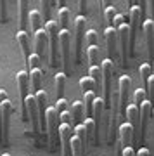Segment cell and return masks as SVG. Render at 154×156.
<instances>
[{"instance_id": "obj_1", "label": "cell", "mask_w": 154, "mask_h": 156, "mask_svg": "<svg viewBox=\"0 0 154 156\" xmlns=\"http://www.w3.org/2000/svg\"><path fill=\"white\" fill-rule=\"evenodd\" d=\"M12 113V104L4 89H0V142L7 146L9 142V118Z\"/></svg>"}, {"instance_id": "obj_2", "label": "cell", "mask_w": 154, "mask_h": 156, "mask_svg": "<svg viewBox=\"0 0 154 156\" xmlns=\"http://www.w3.org/2000/svg\"><path fill=\"white\" fill-rule=\"evenodd\" d=\"M45 33L49 37V59H50V66H55L57 61H59V33H61V26L57 21L45 23Z\"/></svg>"}, {"instance_id": "obj_3", "label": "cell", "mask_w": 154, "mask_h": 156, "mask_svg": "<svg viewBox=\"0 0 154 156\" xmlns=\"http://www.w3.org/2000/svg\"><path fill=\"white\" fill-rule=\"evenodd\" d=\"M102 69V83H104V106L111 111V99H113V75H114V64L109 57L102 61L100 64Z\"/></svg>"}, {"instance_id": "obj_4", "label": "cell", "mask_w": 154, "mask_h": 156, "mask_svg": "<svg viewBox=\"0 0 154 156\" xmlns=\"http://www.w3.org/2000/svg\"><path fill=\"white\" fill-rule=\"evenodd\" d=\"M59 113L55 111V108H47L45 111V127L49 132V142L50 149H55V142L59 139Z\"/></svg>"}, {"instance_id": "obj_5", "label": "cell", "mask_w": 154, "mask_h": 156, "mask_svg": "<svg viewBox=\"0 0 154 156\" xmlns=\"http://www.w3.org/2000/svg\"><path fill=\"white\" fill-rule=\"evenodd\" d=\"M59 49H61V56H62L64 73L68 75V73L71 71V33H69V30H61Z\"/></svg>"}, {"instance_id": "obj_6", "label": "cell", "mask_w": 154, "mask_h": 156, "mask_svg": "<svg viewBox=\"0 0 154 156\" xmlns=\"http://www.w3.org/2000/svg\"><path fill=\"white\" fill-rule=\"evenodd\" d=\"M116 30H118V45H120L121 52V62H123V66H127L128 56H130V24L123 23Z\"/></svg>"}, {"instance_id": "obj_7", "label": "cell", "mask_w": 154, "mask_h": 156, "mask_svg": "<svg viewBox=\"0 0 154 156\" xmlns=\"http://www.w3.org/2000/svg\"><path fill=\"white\" fill-rule=\"evenodd\" d=\"M85 24H87V19L85 16H78L75 19V56L80 61L82 57V47H83V40H85Z\"/></svg>"}, {"instance_id": "obj_8", "label": "cell", "mask_w": 154, "mask_h": 156, "mask_svg": "<svg viewBox=\"0 0 154 156\" xmlns=\"http://www.w3.org/2000/svg\"><path fill=\"white\" fill-rule=\"evenodd\" d=\"M118 87H120V113L125 116L127 104H128V95H130V89H132V78L128 76V75L120 76Z\"/></svg>"}, {"instance_id": "obj_9", "label": "cell", "mask_w": 154, "mask_h": 156, "mask_svg": "<svg viewBox=\"0 0 154 156\" xmlns=\"http://www.w3.org/2000/svg\"><path fill=\"white\" fill-rule=\"evenodd\" d=\"M71 125H59V140L62 144V156H71Z\"/></svg>"}, {"instance_id": "obj_10", "label": "cell", "mask_w": 154, "mask_h": 156, "mask_svg": "<svg viewBox=\"0 0 154 156\" xmlns=\"http://www.w3.org/2000/svg\"><path fill=\"white\" fill-rule=\"evenodd\" d=\"M133 127L130 125L128 122L121 123L120 128H118V137H120V144L123 149H127V147H132V142H133Z\"/></svg>"}, {"instance_id": "obj_11", "label": "cell", "mask_w": 154, "mask_h": 156, "mask_svg": "<svg viewBox=\"0 0 154 156\" xmlns=\"http://www.w3.org/2000/svg\"><path fill=\"white\" fill-rule=\"evenodd\" d=\"M106 35V44H107V52H109V59L113 61L116 57V54H118V30L116 28H106L104 31Z\"/></svg>"}, {"instance_id": "obj_12", "label": "cell", "mask_w": 154, "mask_h": 156, "mask_svg": "<svg viewBox=\"0 0 154 156\" xmlns=\"http://www.w3.org/2000/svg\"><path fill=\"white\" fill-rule=\"evenodd\" d=\"M16 83H17V89H19V95H21V108L24 106L26 102V97L30 95V75L28 71H19L16 75Z\"/></svg>"}, {"instance_id": "obj_13", "label": "cell", "mask_w": 154, "mask_h": 156, "mask_svg": "<svg viewBox=\"0 0 154 156\" xmlns=\"http://www.w3.org/2000/svg\"><path fill=\"white\" fill-rule=\"evenodd\" d=\"M144 33H145V40H147V52L151 57V62L154 61V21L152 19H144L142 23Z\"/></svg>"}, {"instance_id": "obj_14", "label": "cell", "mask_w": 154, "mask_h": 156, "mask_svg": "<svg viewBox=\"0 0 154 156\" xmlns=\"http://www.w3.org/2000/svg\"><path fill=\"white\" fill-rule=\"evenodd\" d=\"M125 118H127V122L133 127V134H135L133 135V139L138 140L137 130H138V123H140V113H138V108L135 106V104H128L127 113H125Z\"/></svg>"}, {"instance_id": "obj_15", "label": "cell", "mask_w": 154, "mask_h": 156, "mask_svg": "<svg viewBox=\"0 0 154 156\" xmlns=\"http://www.w3.org/2000/svg\"><path fill=\"white\" fill-rule=\"evenodd\" d=\"M35 47H37V56L40 59H44L45 54H47V49H49V37L45 33V28L38 30L35 33Z\"/></svg>"}, {"instance_id": "obj_16", "label": "cell", "mask_w": 154, "mask_h": 156, "mask_svg": "<svg viewBox=\"0 0 154 156\" xmlns=\"http://www.w3.org/2000/svg\"><path fill=\"white\" fill-rule=\"evenodd\" d=\"M138 113H140V140L144 142L145 139V130H147V122H149V115L152 113V104L145 101L142 106L138 108ZM138 140V142H140Z\"/></svg>"}, {"instance_id": "obj_17", "label": "cell", "mask_w": 154, "mask_h": 156, "mask_svg": "<svg viewBox=\"0 0 154 156\" xmlns=\"http://www.w3.org/2000/svg\"><path fill=\"white\" fill-rule=\"evenodd\" d=\"M16 42L19 44V47H21L23 50V56H24V59H30V35H28V31H23V30H19L16 33Z\"/></svg>"}, {"instance_id": "obj_18", "label": "cell", "mask_w": 154, "mask_h": 156, "mask_svg": "<svg viewBox=\"0 0 154 156\" xmlns=\"http://www.w3.org/2000/svg\"><path fill=\"white\" fill-rule=\"evenodd\" d=\"M17 5H19V17H21V30L23 31H26L28 26H30V4H28V0H19L17 2Z\"/></svg>"}, {"instance_id": "obj_19", "label": "cell", "mask_w": 154, "mask_h": 156, "mask_svg": "<svg viewBox=\"0 0 154 156\" xmlns=\"http://www.w3.org/2000/svg\"><path fill=\"white\" fill-rule=\"evenodd\" d=\"M28 75H30V87L35 90V94L38 92V90H42L40 87H42V80H44V71L42 69H31V71H28Z\"/></svg>"}, {"instance_id": "obj_20", "label": "cell", "mask_w": 154, "mask_h": 156, "mask_svg": "<svg viewBox=\"0 0 154 156\" xmlns=\"http://www.w3.org/2000/svg\"><path fill=\"white\" fill-rule=\"evenodd\" d=\"M95 99H97L95 92H87V94H83V108H85V115H87L85 118H92L94 116Z\"/></svg>"}, {"instance_id": "obj_21", "label": "cell", "mask_w": 154, "mask_h": 156, "mask_svg": "<svg viewBox=\"0 0 154 156\" xmlns=\"http://www.w3.org/2000/svg\"><path fill=\"white\" fill-rule=\"evenodd\" d=\"M69 113H71V116L75 122H78V125L80 123H83V115H85V108H83V102L82 101H75L71 104V109H69Z\"/></svg>"}, {"instance_id": "obj_22", "label": "cell", "mask_w": 154, "mask_h": 156, "mask_svg": "<svg viewBox=\"0 0 154 156\" xmlns=\"http://www.w3.org/2000/svg\"><path fill=\"white\" fill-rule=\"evenodd\" d=\"M66 80H68V75L64 71H59L57 75H55V92H57V95H59V99H62V95H64V89H66Z\"/></svg>"}, {"instance_id": "obj_23", "label": "cell", "mask_w": 154, "mask_h": 156, "mask_svg": "<svg viewBox=\"0 0 154 156\" xmlns=\"http://www.w3.org/2000/svg\"><path fill=\"white\" fill-rule=\"evenodd\" d=\"M28 23H30L31 31L37 33L38 30H42V14L38 11H30V19H28Z\"/></svg>"}, {"instance_id": "obj_24", "label": "cell", "mask_w": 154, "mask_h": 156, "mask_svg": "<svg viewBox=\"0 0 154 156\" xmlns=\"http://www.w3.org/2000/svg\"><path fill=\"white\" fill-rule=\"evenodd\" d=\"M138 75H140V80H142L145 87H147V82L149 78L152 76V64L151 62H142L140 66H138Z\"/></svg>"}, {"instance_id": "obj_25", "label": "cell", "mask_w": 154, "mask_h": 156, "mask_svg": "<svg viewBox=\"0 0 154 156\" xmlns=\"http://www.w3.org/2000/svg\"><path fill=\"white\" fill-rule=\"evenodd\" d=\"M104 109H106V106H104V99L102 97H97L95 99V104H94V122H95V127L99 125V122H100V118H102V113H104Z\"/></svg>"}, {"instance_id": "obj_26", "label": "cell", "mask_w": 154, "mask_h": 156, "mask_svg": "<svg viewBox=\"0 0 154 156\" xmlns=\"http://www.w3.org/2000/svg\"><path fill=\"white\" fill-rule=\"evenodd\" d=\"M83 127H85V134H87V142L94 140V137H95V130H97L94 118H85V120H83Z\"/></svg>"}, {"instance_id": "obj_27", "label": "cell", "mask_w": 154, "mask_h": 156, "mask_svg": "<svg viewBox=\"0 0 154 156\" xmlns=\"http://www.w3.org/2000/svg\"><path fill=\"white\" fill-rule=\"evenodd\" d=\"M57 23H59L61 30H68V26H69V9H68V7L59 9V14H57Z\"/></svg>"}, {"instance_id": "obj_28", "label": "cell", "mask_w": 154, "mask_h": 156, "mask_svg": "<svg viewBox=\"0 0 154 156\" xmlns=\"http://www.w3.org/2000/svg\"><path fill=\"white\" fill-rule=\"evenodd\" d=\"M80 89H82L83 94H87V92H95V82L90 76H83L82 80H80Z\"/></svg>"}, {"instance_id": "obj_29", "label": "cell", "mask_w": 154, "mask_h": 156, "mask_svg": "<svg viewBox=\"0 0 154 156\" xmlns=\"http://www.w3.org/2000/svg\"><path fill=\"white\" fill-rule=\"evenodd\" d=\"M116 16H118V12H116V7H113V5L106 7V11H104V17H106V21H107V28H114Z\"/></svg>"}, {"instance_id": "obj_30", "label": "cell", "mask_w": 154, "mask_h": 156, "mask_svg": "<svg viewBox=\"0 0 154 156\" xmlns=\"http://www.w3.org/2000/svg\"><path fill=\"white\" fill-rule=\"evenodd\" d=\"M88 76L95 82V87H100V80H102V69H100V66L88 68Z\"/></svg>"}, {"instance_id": "obj_31", "label": "cell", "mask_w": 154, "mask_h": 156, "mask_svg": "<svg viewBox=\"0 0 154 156\" xmlns=\"http://www.w3.org/2000/svg\"><path fill=\"white\" fill-rule=\"evenodd\" d=\"M87 57L90 61V66H99V47H88L87 49Z\"/></svg>"}, {"instance_id": "obj_32", "label": "cell", "mask_w": 154, "mask_h": 156, "mask_svg": "<svg viewBox=\"0 0 154 156\" xmlns=\"http://www.w3.org/2000/svg\"><path fill=\"white\" fill-rule=\"evenodd\" d=\"M83 153V142L78 139L76 135L71 137V156H82Z\"/></svg>"}, {"instance_id": "obj_33", "label": "cell", "mask_w": 154, "mask_h": 156, "mask_svg": "<svg viewBox=\"0 0 154 156\" xmlns=\"http://www.w3.org/2000/svg\"><path fill=\"white\" fill-rule=\"evenodd\" d=\"M147 101V92H145V89H138L135 90V95H133V104L137 108H140Z\"/></svg>"}, {"instance_id": "obj_34", "label": "cell", "mask_w": 154, "mask_h": 156, "mask_svg": "<svg viewBox=\"0 0 154 156\" xmlns=\"http://www.w3.org/2000/svg\"><path fill=\"white\" fill-rule=\"evenodd\" d=\"M40 64H42V59L37 56V52L30 56V59L26 61V66H28V71H31V69H38Z\"/></svg>"}, {"instance_id": "obj_35", "label": "cell", "mask_w": 154, "mask_h": 156, "mask_svg": "<svg viewBox=\"0 0 154 156\" xmlns=\"http://www.w3.org/2000/svg\"><path fill=\"white\" fill-rule=\"evenodd\" d=\"M97 31L95 30H88L87 35H85V42H87V47H95L97 45Z\"/></svg>"}, {"instance_id": "obj_36", "label": "cell", "mask_w": 154, "mask_h": 156, "mask_svg": "<svg viewBox=\"0 0 154 156\" xmlns=\"http://www.w3.org/2000/svg\"><path fill=\"white\" fill-rule=\"evenodd\" d=\"M145 92H147V101L151 102V104H154V75L151 78H149L147 82V89H145Z\"/></svg>"}, {"instance_id": "obj_37", "label": "cell", "mask_w": 154, "mask_h": 156, "mask_svg": "<svg viewBox=\"0 0 154 156\" xmlns=\"http://www.w3.org/2000/svg\"><path fill=\"white\" fill-rule=\"evenodd\" d=\"M75 134H76V137L83 142V146L87 144V134H85V127H83V123L76 125V128H75Z\"/></svg>"}, {"instance_id": "obj_38", "label": "cell", "mask_w": 154, "mask_h": 156, "mask_svg": "<svg viewBox=\"0 0 154 156\" xmlns=\"http://www.w3.org/2000/svg\"><path fill=\"white\" fill-rule=\"evenodd\" d=\"M40 4H42V7H44V19H45V23H49V21H50V5H52L54 2H49V0H42Z\"/></svg>"}, {"instance_id": "obj_39", "label": "cell", "mask_w": 154, "mask_h": 156, "mask_svg": "<svg viewBox=\"0 0 154 156\" xmlns=\"http://www.w3.org/2000/svg\"><path fill=\"white\" fill-rule=\"evenodd\" d=\"M55 111L59 113H64V111H68V101L64 99V97H62V99H57V102H55Z\"/></svg>"}, {"instance_id": "obj_40", "label": "cell", "mask_w": 154, "mask_h": 156, "mask_svg": "<svg viewBox=\"0 0 154 156\" xmlns=\"http://www.w3.org/2000/svg\"><path fill=\"white\" fill-rule=\"evenodd\" d=\"M7 21V2L5 0H0V23Z\"/></svg>"}, {"instance_id": "obj_41", "label": "cell", "mask_w": 154, "mask_h": 156, "mask_svg": "<svg viewBox=\"0 0 154 156\" xmlns=\"http://www.w3.org/2000/svg\"><path fill=\"white\" fill-rule=\"evenodd\" d=\"M59 120H61V123H64V125H71L73 116H71V113L69 111H64V113H61L59 115Z\"/></svg>"}, {"instance_id": "obj_42", "label": "cell", "mask_w": 154, "mask_h": 156, "mask_svg": "<svg viewBox=\"0 0 154 156\" xmlns=\"http://www.w3.org/2000/svg\"><path fill=\"white\" fill-rule=\"evenodd\" d=\"M123 23H127V21H125V16H121V14H118V16H116V21H114V28L121 26Z\"/></svg>"}, {"instance_id": "obj_43", "label": "cell", "mask_w": 154, "mask_h": 156, "mask_svg": "<svg viewBox=\"0 0 154 156\" xmlns=\"http://www.w3.org/2000/svg\"><path fill=\"white\" fill-rule=\"evenodd\" d=\"M87 5H88L87 0H80V11H82V16L83 14H87Z\"/></svg>"}, {"instance_id": "obj_44", "label": "cell", "mask_w": 154, "mask_h": 156, "mask_svg": "<svg viewBox=\"0 0 154 156\" xmlns=\"http://www.w3.org/2000/svg\"><path fill=\"white\" fill-rule=\"evenodd\" d=\"M123 156H137V153L133 147H127V149H123Z\"/></svg>"}, {"instance_id": "obj_45", "label": "cell", "mask_w": 154, "mask_h": 156, "mask_svg": "<svg viewBox=\"0 0 154 156\" xmlns=\"http://www.w3.org/2000/svg\"><path fill=\"white\" fill-rule=\"evenodd\" d=\"M137 156H151V153H149L147 147H140V149L137 151Z\"/></svg>"}, {"instance_id": "obj_46", "label": "cell", "mask_w": 154, "mask_h": 156, "mask_svg": "<svg viewBox=\"0 0 154 156\" xmlns=\"http://www.w3.org/2000/svg\"><path fill=\"white\" fill-rule=\"evenodd\" d=\"M149 5H151V14H152V21H154V0H151V2H147Z\"/></svg>"}, {"instance_id": "obj_47", "label": "cell", "mask_w": 154, "mask_h": 156, "mask_svg": "<svg viewBox=\"0 0 154 156\" xmlns=\"http://www.w3.org/2000/svg\"><path fill=\"white\" fill-rule=\"evenodd\" d=\"M152 73H154V61H152Z\"/></svg>"}, {"instance_id": "obj_48", "label": "cell", "mask_w": 154, "mask_h": 156, "mask_svg": "<svg viewBox=\"0 0 154 156\" xmlns=\"http://www.w3.org/2000/svg\"><path fill=\"white\" fill-rule=\"evenodd\" d=\"M2 156H11V154H2Z\"/></svg>"}, {"instance_id": "obj_49", "label": "cell", "mask_w": 154, "mask_h": 156, "mask_svg": "<svg viewBox=\"0 0 154 156\" xmlns=\"http://www.w3.org/2000/svg\"><path fill=\"white\" fill-rule=\"evenodd\" d=\"M152 116H154V108H152Z\"/></svg>"}]
</instances>
